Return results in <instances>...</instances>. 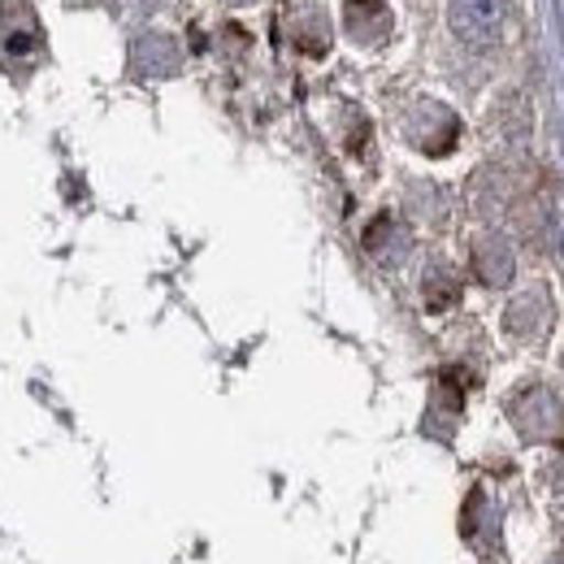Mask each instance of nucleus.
I'll use <instances>...</instances> for the list:
<instances>
[{
  "label": "nucleus",
  "mask_w": 564,
  "mask_h": 564,
  "mask_svg": "<svg viewBox=\"0 0 564 564\" xmlns=\"http://www.w3.org/2000/svg\"><path fill=\"white\" fill-rule=\"evenodd\" d=\"M503 0H447V22L469 48H495L503 35Z\"/></svg>",
  "instance_id": "nucleus-1"
},
{
  "label": "nucleus",
  "mask_w": 564,
  "mask_h": 564,
  "mask_svg": "<svg viewBox=\"0 0 564 564\" xmlns=\"http://www.w3.org/2000/svg\"><path fill=\"white\" fill-rule=\"evenodd\" d=\"M344 22L356 44H382L391 35V9L382 0H348Z\"/></svg>",
  "instance_id": "nucleus-2"
},
{
  "label": "nucleus",
  "mask_w": 564,
  "mask_h": 564,
  "mask_svg": "<svg viewBox=\"0 0 564 564\" xmlns=\"http://www.w3.org/2000/svg\"><path fill=\"white\" fill-rule=\"evenodd\" d=\"M474 261H478V274L482 282H508L512 279V252L503 239H482L474 248Z\"/></svg>",
  "instance_id": "nucleus-3"
},
{
  "label": "nucleus",
  "mask_w": 564,
  "mask_h": 564,
  "mask_svg": "<svg viewBox=\"0 0 564 564\" xmlns=\"http://www.w3.org/2000/svg\"><path fill=\"white\" fill-rule=\"evenodd\" d=\"M295 26H300V48L304 53H326L330 48V26H326V18L317 13V9H304L300 18H295Z\"/></svg>",
  "instance_id": "nucleus-4"
},
{
  "label": "nucleus",
  "mask_w": 564,
  "mask_h": 564,
  "mask_svg": "<svg viewBox=\"0 0 564 564\" xmlns=\"http://www.w3.org/2000/svg\"><path fill=\"white\" fill-rule=\"evenodd\" d=\"M425 295H430V308H447L456 300V282L447 274V265H434L425 274Z\"/></svg>",
  "instance_id": "nucleus-5"
},
{
  "label": "nucleus",
  "mask_w": 564,
  "mask_h": 564,
  "mask_svg": "<svg viewBox=\"0 0 564 564\" xmlns=\"http://www.w3.org/2000/svg\"><path fill=\"white\" fill-rule=\"evenodd\" d=\"M221 4H252V0H221Z\"/></svg>",
  "instance_id": "nucleus-6"
}]
</instances>
